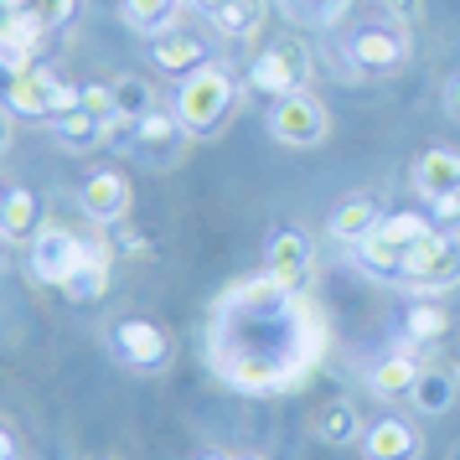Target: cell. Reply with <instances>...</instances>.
<instances>
[{"label": "cell", "instance_id": "obj_28", "mask_svg": "<svg viewBox=\"0 0 460 460\" xmlns=\"http://www.w3.org/2000/svg\"><path fill=\"white\" fill-rule=\"evenodd\" d=\"M429 217L424 212H388L383 223H377V238H388V243H398V249L409 253L419 243V238H429Z\"/></svg>", "mask_w": 460, "mask_h": 460}, {"label": "cell", "instance_id": "obj_15", "mask_svg": "<svg viewBox=\"0 0 460 460\" xmlns=\"http://www.w3.org/2000/svg\"><path fill=\"white\" fill-rule=\"evenodd\" d=\"M414 187L424 202H439V197H456L460 191V150L435 146L414 161Z\"/></svg>", "mask_w": 460, "mask_h": 460}, {"label": "cell", "instance_id": "obj_4", "mask_svg": "<svg viewBox=\"0 0 460 460\" xmlns=\"http://www.w3.org/2000/svg\"><path fill=\"white\" fill-rule=\"evenodd\" d=\"M264 125H270V135L279 146L315 150L332 135V114H326V104H321L315 93H285V99L270 104V119H264Z\"/></svg>", "mask_w": 460, "mask_h": 460}, {"label": "cell", "instance_id": "obj_23", "mask_svg": "<svg viewBox=\"0 0 460 460\" xmlns=\"http://www.w3.org/2000/svg\"><path fill=\"white\" fill-rule=\"evenodd\" d=\"M187 11V0H119V16L129 31L140 37H161L166 26H176V16Z\"/></svg>", "mask_w": 460, "mask_h": 460}, {"label": "cell", "instance_id": "obj_7", "mask_svg": "<svg viewBox=\"0 0 460 460\" xmlns=\"http://www.w3.org/2000/svg\"><path fill=\"white\" fill-rule=\"evenodd\" d=\"M347 52H352V63L362 73H377L383 78V73H398V67L414 58V42H409V31H398L388 22H367L362 31H352Z\"/></svg>", "mask_w": 460, "mask_h": 460}, {"label": "cell", "instance_id": "obj_13", "mask_svg": "<svg viewBox=\"0 0 460 460\" xmlns=\"http://www.w3.org/2000/svg\"><path fill=\"white\" fill-rule=\"evenodd\" d=\"M58 73H47V67H31L22 78H11L5 88V109L16 114V119H52L58 114Z\"/></svg>", "mask_w": 460, "mask_h": 460}, {"label": "cell", "instance_id": "obj_16", "mask_svg": "<svg viewBox=\"0 0 460 460\" xmlns=\"http://www.w3.org/2000/svg\"><path fill=\"white\" fill-rule=\"evenodd\" d=\"M37 37H42V26L31 22L26 11H16V22L0 26V73H11V78H22L37 67Z\"/></svg>", "mask_w": 460, "mask_h": 460}, {"label": "cell", "instance_id": "obj_38", "mask_svg": "<svg viewBox=\"0 0 460 460\" xmlns=\"http://www.w3.org/2000/svg\"><path fill=\"white\" fill-rule=\"evenodd\" d=\"M191 460H233V456H217V450H202V456H191Z\"/></svg>", "mask_w": 460, "mask_h": 460}, {"label": "cell", "instance_id": "obj_8", "mask_svg": "<svg viewBox=\"0 0 460 460\" xmlns=\"http://www.w3.org/2000/svg\"><path fill=\"white\" fill-rule=\"evenodd\" d=\"M264 259H270V285L279 295H295L311 285V270H315V253H311V238L300 228H279L270 238V249H264Z\"/></svg>", "mask_w": 460, "mask_h": 460}, {"label": "cell", "instance_id": "obj_36", "mask_svg": "<svg viewBox=\"0 0 460 460\" xmlns=\"http://www.w3.org/2000/svg\"><path fill=\"white\" fill-rule=\"evenodd\" d=\"M217 5H223V0H187V11H202V16H212Z\"/></svg>", "mask_w": 460, "mask_h": 460}, {"label": "cell", "instance_id": "obj_18", "mask_svg": "<svg viewBox=\"0 0 460 460\" xmlns=\"http://www.w3.org/2000/svg\"><path fill=\"white\" fill-rule=\"evenodd\" d=\"M42 233V208H37V191L11 187L0 202V238L5 243H31Z\"/></svg>", "mask_w": 460, "mask_h": 460}, {"label": "cell", "instance_id": "obj_25", "mask_svg": "<svg viewBox=\"0 0 460 460\" xmlns=\"http://www.w3.org/2000/svg\"><path fill=\"white\" fill-rule=\"evenodd\" d=\"M114 114L125 119V125H135V119H146L155 104V88H150V78H140V73H125V78H114Z\"/></svg>", "mask_w": 460, "mask_h": 460}, {"label": "cell", "instance_id": "obj_34", "mask_svg": "<svg viewBox=\"0 0 460 460\" xmlns=\"http://www.w3.org/2000/svg\"><path fill=\"white\" fill-rule=\"evenodd\" d=\"M0 460H22V445H16V435L0 424Z\"/></svg>", "mask_w": 460, "mask_h": 460}, {"label": "cell", "instance_id": "obj_33", "mask_svg": "<svg viewBox=\"0 0 460 460\" xmlns=\"http://www.w3.org/2000/svg\"><path fill=\"white\" fill-rule=\"evenodd\" d=\"M11 119H16V114H11V109L0 104V155L11 150V140H16V129H11Z\"/></svg>", "mask_w": 460, "mask_h": 460}, {"label": "cell", "instance_id": "obj_27", "mask_svg": "<svg viewBox=\"0 0 460 460\" xmlns=\"http://www.w3.org/2000/svg\"><path fill=\"white\" fill-rule=\"evenodd\" d=\"M445 332H450V315H445V305H435V300H419V305H409V315H403V336H409V341H439Z\"/></svg>", "mask_w": 460, "mask_h": 460}, {"label": "cell", "instance_id": "obj_17", "mask_svg": "<svg viewBox=\"0 0 460 460\" xmlns=\"http://www.w3.org/2000/svg\"><path fill=\"white\" fill-rule=\"evenodd\" d=\"M311 435L321 445H362V414H357L352 398H332V403H321L311 414Z\"/></svg>", "mask_w": 460, "mask_h": 460}, {"label": "cell", "instance_id": "obj_14", "mask_svg": "<svg viewBox=\"0 0 460 460\" xmlns=\"http://www.w3.org/2000/svg\"><path fill=\"white\" fill-rule=\"evenodd\" d=\"M362 456L367 460H424V435L409 419H377L362 435Z\"/></svg>", "mask_w": 460, "mask_h": 460}, {"label": "cell", "instance_id": "obj_21", "mask_svg": "<svg viewBox=\"0 0 460 460\" xmlns=\"http://www.w3.org/2000/svg\"><path fill=\"white\" fill-rule=\"evenodd\" d=\"M264 16H270V0H223L208 22L217 26L223 37H233V42H249V37H259Z\"/></svg>", "mask_w": 460, "mask_h": 460}, {"label": "cell", "instance_id": "obj_12", "mask_svg": "<svg viewBox=\"0 0 460 460\" xmlns=\"http://www.w3.org/2000/svg\"><path fill=\"white\" fill-rule=\"evenodd\" d=\"M47 129H52V140H58L67 155H88V150L109 146V140L119 135V119H99V114H88V109H63V114L47 119Z\"/></svg>", "mask_w": 460, "mask_h": 460}, {"label": "cell", "instance_id": "obj_22", "mask_svg": "<svg viewBox=\"0 0 460 460\" xmlns=\"http://www.w3.org/2000/svg\"><path fill=\"white\" fill-rule=\"evenodd\" d=\"M104 290H109V249L104 243H93L88 259L73 270V279L63 285V295L73 300V305H93V300H104Z\"/></svg>", "mask_w": 460, "mask_h": 460}, {"label": "cell", "instance_id": "obj_26", "mask_svg": "<svg viewBox=\"0 0 460 460\" xmlns=\"http://www.w3.org/2000/svg\"><path fill=\"white\" fill-rule=\"evenodd\" d=\"M403 259L409 253L398 249V243H388V238H367V243H357V264L367 274H377V279H403Z\"/></svg>", "mask_w": 460, "mask_h": 460}, {"label": "cell", "instance_id": "obj_24", "mask_svg": "<svg viewBox=\"0 0 460 460\" xmlns=\"http://www.w3.org/2000/svg\"><path fill=\"white\" fill-rule=\"evenodd\" d=\"M456 394H460V383H456V373H419V383H414V403L424 419H435V414H450V403H456Z\"/></svg>", "mask_w": 460, "mask_h": 460}, {"label": "cell", "instance_id": "obj_29", "mask_svg": "<svg viewBox=\"0 0 460 460\" xmlns=\"http://www.w3.org/2000/svg\"><path fill=\"white\" fill-rule=\"evenodd\" d=\"M78 5H84V0H11V11H26L31 22L42 26V31L67 26L73 16H78Z\"/></svg>", "mask_w": 460, "mask_h": 460}, {"label": "cell", "instance_id": "obj_40", "mask_svg": "<svg viewBox=\"0 0 460 460\" xmlns=\"http://www.w3.org/2000/svg\"><path fill=\"white\" fill-rule=\"evenodd\" d=\"M238 460H259V456H238Z\"/></svg>", "mask_w": 460, "mask_h": 460}, {"label": "cell", "instance_id": "obj_31", "mask_svg": "<svg viewBox=\"0 0 460 460\" xmlns=\"http://www.w3.org/2000/svg\"><path fill=\"white\" fill-rule=\"evenodd\" d=\"M84 109L99 114V119H119V114H114V88L109 84H88L84 88Z\"/></svg>", "mask_w": 460, "mask_h": 460}, {"label": "cell", "instance_id": "obj_41", "mask_svg": "<svg viewBox=\"0 0 460 460\" xmlns=\"http://www.w3.org/2000/svg\"><path fill=\"white\" fill-rule=\"evenodd\" d=\"M93 460H114V456H93Z\"/></svg>", "mask_w": 460, "mask_h": 460}, {"label": "cell", "instance_id": "obj_1", "mask_svg": "<svg viewBox=\"0 0 460 460\" xmlns=\"http://www.w3.org/2000/svg\"><path fill=\"white\" fill-rule=\"evenodd\" d=\"M238 78H233L223 63H208L197 67L191 78H181L176 84V104H171V114L181 119V129H187L191 140H212V135H223V125L233 119V109H238Z\"/></svg>", "mask_w": 460, "mask_h": 460}, {"label": "cell", "instance_id": "obj_6", "mask_svg": "<svg viewBox=\"0 0 460 460\" xmlns=\"http://www.w3.org/2000/svg\"><path fill=\"white\" fill-rule=\"evenodd\" d=\"M109 352L119 357L125 367L150 373V367H166L171 362V336H166V326H155L146 315H125V321L109 326Z\"/></svg>", "mask_w": 460, "mask_h": 460}, {"label": "cell", "instance_id": "obj_35", "mask_svg": "<svg viewBox=\"0 0 460 460\" xmlns=\"http://www.w3.org/2000/svg\"><path fill=\"white\" fill-rule=\"evenodd\" d=\"M445 114H450V119L460 125V78H456L450 88H445Z\"/></svg>", "mask_w": 460, "mask_h": 460}, {"label": "cell", "instance_id": "obj_20", "mask_svg": "<svg viewBox=\"0 0 460 460\" xmlns=\"http://www.w3.org/2000/svg\"><path fill=\"white\" fill-rule=\"evenodd\" d=\"M419 367L414 357H403V352H394V357H383L373 373H367V388H373L377 398H388V403H398V398H414V383H419Z\"/></svg>", "mask_w": 460, "mask_h": 460}, {"label": "cell", "instance_id": "obj_10", "mask_svg": "<svg viewBox=\"0 0 460 460\" xmlns=\"http://www.w3.org/2000/svg\"><path fill=\"white\" fill-rule=\"evenodd\" d=\"M129 140H135V155H140V161H150V166H171V161L181 155V140H191V135L181 129L176 114L150 109L146 119H135V125H129Z\"/></svg>", "mask_w": 460, "mask_h": 460}, {"label": "cell", "instance_id": "obj_42", "mask_svg": "<svg viewBox=\"0 0 460 460\" xmlns=\"http://www.w3.org/2000/svg\"><path fill=\"white\" fill-rule=\"evenodd\" d=\"M0 202H5V191H0Z\"/></svg>", "mask_w": 460, "mask_h": 460}, {"label": "cell", "instance_id": "obj_11", "mask_svg": "<svg viewBox=\"0 0 460 460\" xmlns=\"http://www.w3.org/2000/svg\"><path fill=\"white\" fill-rule=\"evenodd\" d=\"M150 63L161 67V78H191L197 67H208V47H202V37L197 31H187V26H166L161 37H150Z\"/></svg>", "mask_w": 460, "mask_h": 460}, {"label": "cell", "instance_id": "obj_39", "mask_svg": "<svg viewBox=\"0 0 460 460\" xmlns=\"http://www.w3.org/2000/svg\"><path fill=\"white\" fill-rule=\"evenodd\" d=\"M450 373H456V383H460V352H456V362H450Z\"/></svg>", "mask_w": 460, "mask_h": 460}, {"label": "cell", "instance_id": "obj_32", "mask_svg": "<svg viewBox=\"0 0 460 460\" xmlns=\"http://www.w3.org/2000/svg\"><path fill=\"white\" fill-rule=\"evenodd\" d=\"M429 212H435V223H439V228L460 223V191H456V197H439V202H429Z\"/></svg>", "mask_w": 460, "mask_h": 460}, {"label": "cell", "instance_id": "obj_2", "mask_svg": "<svg viewBox=\"0 0 460 460\" xmlns=\"http://www.w3.org/2000/svg\"><path fill=\"white\" fill-rule=\"evenodd\" d=\"M315 78V63H311V47L295 42V37H279V42L259 47L249 63V88L270 93V99H285V93H305Z\"/></svg>", "mask_w": 460, "mask_h": 460}, {"label": "cell", "instance_id": "obj_19", "mask_svg": "<svg viewBox=\"0 0 460 460\" xmlns=\"http://www.w3.org/2000/svg\"><path fill=\"white\" fill-rule=\"evenodd\" d=\"M383 217H388V212H377L373 197H347V202L332 212V223H326V228H332L336 243H352V249H357V243H367V238L377 233Z\"/></svg>", "mask_w": 460, "mask_h": 460}, {"label": "cell", "instance_id": "obj_5", "mask_svg": "<svg viewBox=\"0 0 460 460\" xmlns=\"http://www.w3.org/2000/svg\"><path fill=\"white\" fill-rule=\"evenodd\" d=\"M88 249H93V243H84L73 228L42 223V233L31 238V253H26V270H31L37 285H58V290H63L67 279H73V270L88 259Z\"/></svg>", "mask_w": 460, "mask_h": 460}, {"label": "cell", "instance_id": "obj_37", "mask_svg": "<svg viewBox=\"0 0 460 460\" xmlns=\"http://www.w3.org/2000/svg\"><path fill=\"white\" fill-rule=\"evenodd\" d=\"M394 11H398V16H409V22H414V16H419V0H398Z\"/></svg>", "mask_w": 460, "mask_h": 460}, {"label": "cell", "instance_id": "obj_9", "mask_svg": "<svg viewBox=\"0 0 460 460\" xmlns=\"http://www.w3.org/2000/svg\"><path fill=\"white\" fill-rule=\"evenodd\" d=\"M129 202H135V191H129V176L125 171H93L84 187H78V208H84L88 223H125L129 217Z\"/></svg>", "mask_w": 460, "mask_h": 460}, {"label": "cell", "instance_id": "obj_30", "mask_svg": "<svg viewBox=\"0 0 460 460\" xmlns=\"http://www.w3.org/2000/svg\"><path fill=\"white\" fill-rule=\"evenodd\" d=\"M285 5V16L300 26H332L341 11H347V0H279Z\"/></svg>", "mask_w": 460, "mask_h": 460}, {"label": "cell", "instance_id": "obj_3", "mask_svg": "<svg viewBox=\"0 0 460 460\" xmlns=\"http://www.w3.org/2000/svg\"><path fill=\"white\" fill-rule=\"evenodd\" d=\"M403 290L414 295H439V290H456L460 285V238L456 233H429V238H419L409 259H403V279H398Z\"/></svg>", "mask_w": 460, "mask_h": 460}]
</instances>
